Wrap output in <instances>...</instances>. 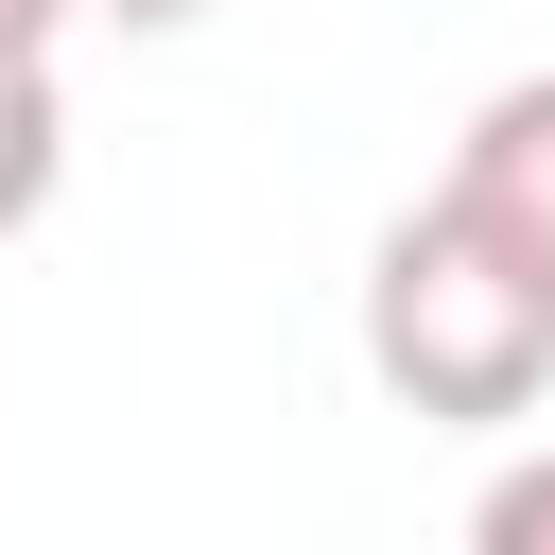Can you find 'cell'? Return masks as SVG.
Listing matches in <instances>:
<instances>
[{
	"label": "cell",
	"mask_w": 555,
	"mask_h": 555,
	"mask_svg": "<svg viewBox=\"0 0 555 555\" xmlns=\"http://www.w3.org/2000/svg\"><path fill=\"white\" fill-rule=\"evenodd\" d=\"M52 17H69V0H0V52H52Z\"/></svg>",
	"instance_id": "6"
},
{
	"label": "cell",
	"mask_w": 555,
	"mask_h": 555,
	"mask_svg": "<svg viewBox=\"0 0 555 555\" xmlns=\"http://www.w3.org/2000/svg\"><path fill=\"white\" fill-rule=\"evenodd\" d=\"M52 173H69V104H52V52H0V243L52 208Z\"/></svg>",
	"instance_id": "3"
},
{
	"label": "cell",
	"mask_w": 555,
	"mask_h": 555,
	"mask_svg": "<svg viewBox=\"0 0 555 555\" xmlns=\"http://www.w3.org/2000/svg\"><path fill=\"white\" fill-rule=\"evenodd\" d=\"M468 538H486V555H555V451H520V468L468 503Z\"/></svg>",
	"instance_id": "4"
},
{
	"label": "cell",
	"mask_w": 555,
	"mask_h": 555,
	"mask_svg": "<svg viewBox=\"0 0 555 555\" xmlns=\"http://www.w3.org/2000/svg\"><path fill=\"white\" fill-rule=\"evenodd\" d=\"M364 364L399 416H451V434H503L555 399V278L468 208V191H416L364 260Z\"/></svg>",
	"instance_id": "1"
},
{
	"label": "cell",
	"mask_w": 555,
	"mask_h": 555,
	"mask_svg": "<svg viewBox=\"0 0 555 555\" xmlns=\"http://www.w3.org/2000/svg\"><path fill=\"white\" fill-rule=\"evenodd\" d=\"M121 35H191V17H225V0H104Z\"/></svg>",
	"instance_id": "5"
},
{
	"label": "cell",
	"mask_w": 555,
	"mask_h": 555,
	"mask_svg": "<svg viewBox=\"0 0 555 555\" xmlns=\"http://www.w3.org/2000/svg\"><path fill=\"white\" fill-rule=\"evenodd\" d=\"M451 191L555 278V69H520V87H486L468 104V139H451Z\"/></svg>",
	"instance_id": "2"
}]
</instances>
